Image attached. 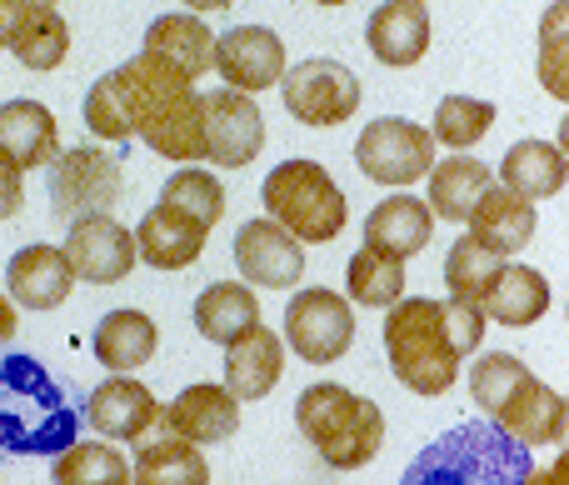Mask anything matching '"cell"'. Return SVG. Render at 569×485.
<instances>
[{"label":"cell","mask_w":569,"mask_h":485,"mask_svg":"<svg viewBox=\"0 0 569 485\" xmlns=\"http://www.w3.org/2000/svg\"><path fill=\"white\" fill-rule=\"evenodd\" d=\"M86 396L36 356H0V456H60L76 446Z\"/></svg>","instance_id":"6da1fadb"},{"label":"cell","mask_w":569,"mask_h":485,"mask_svg":"<svg viewBox=\"0 0 569 485\" xmlns=\"http://www.w3.org/2000/svg\"><path fill=\"white\" fill-rule=\"evenodd\" d=\"M535 451L495 420H460L405 466L400 485H530Z\"/></svg>","instance_id":"7a4b0ae2"},{"label":"cell","mask_w":569,"mask_h":485,"mask_svg":"<svg viewBox=\"0 0 569 485\" xmlns=\"http://www.w3.org/2000/svg\"><path fill=\"white\" fill-rule=\"evenodd\" d=\"M470 396L485 410V420H495L500 430H510L520 446H560L565 436V396L550 390L540 376L520 366V356L510 350H490L470 366Z\"/></svg>","instance_id":"3957f363"},{"label":"cell","mask_w":569,"mask_h":485,"mask_svg":"<svg viewBox=\"0 0 569 485\" xmlns=\"http://www.w3.org/2000/svg\"><path fill=\"white\" fill-rule=\"evenodd\" d=\"M295 426L315 446V456L330 471H360L380 456L385 446V416L375 400L355 396V390L335 386V380H315L295 400Z\"/></svg>","instance_id":"277c9868"},{"label":"cell","mask_w":569,"mask_h":485,"mask_svg":"<svg viewBox=\"0 0 569 485\" xmlns=\"http://www.w3.org/2000/svg\"><path fill=\"white\" fill-rule=\"evenodd\" d=\"M385 356L405 390L415 396H445L460 376V350L445 330V300L410 296L385 316Z\"/></svg>","instance_id":"5b68a950"},{"label":"cell","mask_w":569,"mask_h":485,"mask_svg":"<svg viewBox=\"0 0 569 485\" xmlns=\"http://www.w3.org/2000/svg\"><path fill=\"white\" fill-rule=\"evenodd\" d=\"M270 220L290 230L300 246H330L345 230V190L330 180L320 160H284L260 186Z\"/></svg>","instance_id":"8992f818"},{"label":"cell","mask_w":569,"mask_h":485,"mask_svg":"<svg viewBox=\"0 0 569 485\" xmlns=\"http://www.w3.org/2000/svg\"><path fill=\"white\" fill-rule=\"evenodd\" d=\"M355 166L375 186H415L435 170V136L405 116H380L355 140Z\"/></svg>","instance_id":"52a82bcc"},{"label":"cell","mask_w":569,"mask_h":485,"mask_svg":"<svg viewBox=\"0 0 569 485\" xmlns=\"http://www.w3.org/2000/svg\"><path fill=\"white\" fill-rule=\"evenodd\" d=\"M280 96H284L290 120H300L310 130H335L360 110V80H355V70L345 60L315 56L284 70Z\"/></svg>","instance_id":"ba28073f"},{"label":"cell","mask_w":569,"mask_h":485,"mask_svg":"<svg viewBox=\"0 0 569 485\" xmlns=\"http://www.w3.org/2000/svg\"><path fill=\"white\" fill-rule=\"evenodd\" d=\"M284 340L305 366H330L355 346V310L345 296L305 286L284 306Z\"/></svg>","instance_id":"9c48e42d"},{"label":"cell","mask_w":569,"mask_h":485,"mask_svg":"<svg viewBox=\"0 0 569 485\" xmlns=\"http://www.w3.org/2000/svg\"><path fill=\"white\" fill-rule=\"evenodd\" d=\"M120 196V160L96 146L60 150L50 166V206L60 216H106Z\"/></svg>","instance_id":"30bf717a"},{"label":"cell","mask_w":569,"mask_h":485,"mask_svg":"<svg viewBox=\"0 0 569 485\" xmlns=\"http://www.w3.org/2000/svg\"><path fill=\"white\" fill-rule=\"evenodd\" d=\"M266 150V116L246 90H210L206 96V160L240 170Z\"/></svg>","instance_id":"8fae6325"},{"label":"cell","mask_w":569,"mask_h":485,"mask_svg":"<svg viewBox=\"0 0 569 485\" xmlns=\"http://www.w3.org/2000/svg\"><path fill=\"white\" fill-rule=\"evenodd\" d=\"M66 260L76 266L80 280L90 286H116L136 270L140 250H136V236H130L120 220L110 216H80L66 236Z\"/></svg>","instance_id":"7c38bea8"},{"label":"cell","mask_w":569,"mask_h":485,"mask_svg":"<svg viewBox=\"0 0 569 485\" xmlns=\"http://www.w3.org/2000/svg\"><path fill=\"white\" fill-rule=\"evenodd\" d=\"M236 266L246 276V286L266 290H290L305 276V246L276 220H246L236 230Z\"/></svg>","instance_id":"4fadbf2b"},{"label":"cell","mask_w":569,"mask_h":485,"mask_svg":"<svg viewBox=\"0 0 569 485\" xmlns=\"http://www.w3.org/2000/svg\"><path fill=\"white\" fill-rule=\"evenodd\" d=\"M216 70L226 76L230 90L260 96L284 80V46L270 26H230L216 40Z\"/></svg>","instance_id":"5bb4252c"},{"label":"cell","mask_w":569,"mask_h":485,"mask_svg":"<svg viewBox=\"0 0 569 485\" xmlns=\"http://www.w3.org/2000/svg\"><path fill=\"white\" fill-rule=\"evenodd\" d=\"M166 406L136 376H110L86 396V420L106 441H146L160 426Z\"/></svg>","instance_id":"9a60e30c"},{"label":"cell","mask_w":569,"mask_h":485,"mask_svg":"<svg viewBox=\"0 0 569 485\" xmlns=\"http://www.w3.org/2000/svg\"><path fill=\"white\" fill-rule=\"evenodd\" d=\"M160 430L190 446H220L240 430V400L226 386H186L160 416Z\"/></svg>","instance_id":"2e32d148"},{"label":"cell","mask_w":569,"mask_h":485,"mask_svg":"<svg viewBox=\"0 0 569 485\" xmlns=\"http://www.w3.org/2000/svg\"><path fill=\"white\" fill-rule=\"evenodd\" d=\"M365 46H370V56L380 66L410 70L430 50V10H425V0H385V6H375L370 26H365Z\"/></svg>","instance_id":"e0dca14e"},{"label":"cell","mask_w":569,"mask_h":485,"mask_svg":"<svg viewBox=\"0 0 569 485\" xmlns=\"http://www.w3.org/2000/svg\"><path fill=\"white\" fill-rule=\"evenodd\" d=\"M6 286H10V300H16V306L56 310V306H66L70 286H76V266L66 260L60 246H26L10 256Z\"/></svg>","instance_id":"ac0fdd59"},{"label":"cell","mask_w":569,"mask_h":485,"mask_svg":"<svg viewBox=\"0 0 569 485\" xmlns=\"http://www.w3.org/2000/svg\"><path fill=\"white\" fill-rule=\"evenodd\" d=\"M60 156V126L40 100H6L0 106V160L16 170L56 166Z\"/></svg>","instance_id":"d6986e66"},{"label":"cell","mask_w":569,"mask_h":485,"mask_svg":"<svg viewBox=\"0 0 569 485\" xmlns=\"http://www.w3.org/2000/svg\"><path fill=\"white\" fill-rule=\"evenodd\" d=\"M430 230H435V210L430 200H415V196H385L380 206L370 210L365 220V246L370 250H385L395 260H410L430 246Z\"/></svg>","instance_id":"ffe728a7"},{"label":"cell","mask_w":569,"mask_h":485,"mask_svg":"<svg viewBox=\"0 0 569 485\" xmlns=\"http://www.w3.org/2000/svg\"><path fill=\"white\" fill-rule=\"evenodd\" d=\"M465 226H470V236L480 240V246L500 250V256H515V250L530 246L540 216H535V200L515 196L510 186H500V180H495V186L480 196V206L470 210V220H465Z\"/></svg>","instance_id":"44dd1931"},{"label":"cell","mask_w":569,"mask_h":485,"mask_svg":"<svg viewBox=\"0 0 569 485\" xmlns=\"http://www.w3.org/2000/svg\"><path fill=\"white\" fill-rule=\"evenodd\" d=\"M206 236H210V230L196 226V220H186L180 210L156 206V210H146V216H140L136 250H140V260H146V266H156V270H186V266H196V260H200Z\"/></svg>","instance_id":"7402d4cb"},{"label":"cell","mask_w":569,"mask_h":485,"mask_svg":"<svg viewBox=\"0 0 569 485\" xmlns=\"http://www.w3.org/2000/svg\"><path fill=\"white\" fill-rule=\"evenodd\" d=\"M280 370H284V340L276 330L256 326L236 346H226V390L236 400H266L276 390Z\"/></svg>","instance_id":"603a6c76"},{"label":"cell","mask_w":569,"mask_h":485,"mask_svg":"<svg viewBox=\"0 0 569 485\" xmlns=\"http://www.w3.org/2000/svg\"><path fill=\"white\" fill-rule=\"evenodd\" d=\"M156 346H160V330L146 310H110V316H100L96 336H90L96 360L106 370H116V376H136L140 366H150Z\"/></svg>","instance_id":"cb8c5ba5"},{"label":"cell","mask_w":569,"mask_h":485,"mask_svg":"<svg viewBox=\"0 0 569 485\" xmlns=\"http://www.w3.org/2000/svg\"><path fill=\"white\" fill-rule=\"evenodd\" d=\"M140 140H146L156 156L180 160V166H186V160H206V96L186 90V96L166 100V106L146 120Z\"/></svg>","instance_id":"d4e9b609"},{"label":"cell","mask_w":569,"mask_h":485,"mask_svg":"<svg viewBox=\"0 0 569 485\" xmlns=\"http://www.w3.org/2000/svg\"><path fill=\"white\" fill-rule=\"evenodd\" d=\"M216 40L220 36H210V26L196 16V10H176V16H156V20H150L146 46H140V50L170 60L176 70H186V76L196 80V76H206V70L216 66Z\"/></svg>","instance_id":"484cf974"},{"label":"cell","mask_w":569,"mask_h":485,"mask_svg":"<svg viewBox=\"0 0 569 485\" xmlns=\"http://www.w3.org/2000/svg\"><path fill=\"white\" fill-rule=\"evenodd\" d=\"M256 326H260V300L250 286H240V280H216V286L200 290L196 330L210 346H236V340L250 336Z\"/></svg>","instance_id":"4316f807"},{"label":"cell","mask_w":569,"mask_h":485,"mask_svg":"<svg viewBox=\"0 0 569 485\" xmlns=\"http://www.w3.org/2000/svg\"><path fill=\"white\" fill-rule=\"evenodd\" d=\"M565 176H569V160L550 140H515L500 160V186H510L515 196H525V200L560 196Z\"/></svg>","instance_id":"83f0119b"},{"label":"cell","mask_w":569,"mask_h":485,"mask_svg":"<svg viewBox=\"0 0 569 485\" xmlns=\"http://www.w3.org/2000/svg\"><path fill=\"white\" fill-rule=\"evenodd\" d=\"M485 316L495 320V326H510V330H525L535 326V320L550 310V280L540 276V270L530 266H510L505 260V270L495 276V286L485 290Z\"/></svg>","instance_id":"f1b7e54d"},{"label":"cell","mask_w":569,"mask_h":485,"mask_svg":"<svg viewBox=\"0 0 569 485\" xmlns=\"http://www.w3.org/2000/svg\"><path fill=\"white\" fill-rule=\"evenodd\" d=\"M495 186L490 166L475 156H450V160H435L430 170V210L440 220H470V210L480 206V196Z\"/></svg>","instance_id":"f546056e"},{"label":"cell","mask_w":569,"mask_h":485,"mask_svg":"<svg viewBox=\"0 0 569 485\" xmlns=\"http://www.w3.org/2000/svg\"><path fill=\"white\" fill-rule=\"evenodd\" d=\"M130 476L136 485H210V461L200 456V446L166 430L156 441H140Z\"/></svg>","instance_id":"4dcf8cb0"},{"label":"cell","mask_w":569,"mask_h":485,"mask_svg":"<svg viewBox=\"0 0 569 485\" xmlns=\"http://www.w3.org/2000/svg\"><path fill=\"white\" fill-rule=\"evenodd\" d=\"M345 290H350L355 306H370V310L400 306L405 300V260L360 246L350 256V266H345Z\"/></svg>","instance_id":"1f68e13d"},{"label":"cell","mask_w":569,"mask_h":485,"mask_svg":"<svg viewBox=\"0 0 569 485\" xmlns=\"http://www.w3.org/2000/svg\"><path fill=\"white\" fill-rule=\"evenodd\" d=\"M56 485H136L130 476V461L116 446H100V441H76L56 456L50 466Z\"/></svg>","instance_id":"d6a6232c"},{"label":"cell","mask_w":569,"mask_h":485,"mask_svg":"<svg viewBox=\"0 0 569 485\" xmlns=\"http://www.w3.org/2000/svg\"><path fill=\"white\" fill-rule=\"evenodd\" d=\"M505 270V256L490 246H480L475 236H460L445 256V286L455 300H485V290L495 286V276Z\"/></svg>","instance_id":"836d02e7"},{"label":"cell","mask_w":569,"mask_h":485,"mask_svg":"<svg viewBox=\"0 0 569 485\" xmlns=\"http://www.w3.org/2000/svg\"><path fill=\"white\" fill-rule=\"evenodd\" d=\"M160 206L180 210L186 220H196V226L210 230L220 216H226V186H220L210 170L186 166V170H176V176L166 180V190H160Z\"/></svg>","instance_id":"e575fe53"},{"label":"cell","mask_w":569,"mask_h":485,"mask_svg":"<svg viewBox=\"0 0 569 485\" xmlns=\"http://www.w3.org/2000/svg\"><path fill=\"white\" fill-rule=\"evenodd\" d=\"M535 70H540V86L569 106V0H550V10L540 16V56H535Z\"/></svg>","instance_id":"d590c367"},{"label":"cell","mask_w":569,"mask_h":485,"mask_svg":"<svg viewBox=\"0 0 569 485\" xmlns=\"http://www.w3.org/2000/svg\"><path fill=\"white\" fill-rule=\"evenodd\" d=\"M495 126V106L475 96H445L435 106V146L445 150H470L475 140H485V130Z\"/></svg>","instance_id":"8d00e7d4"},{"label":"cell","mask_w":569,"mask_h":485,"mask_svg":"<svg viewBox=\"0 0 569 485\" xmlns=\"http://www.w3.org/2000/svg\"><path fill=\"white\" fill-rule=\"evenodd\" d=\"M86 130H90V136H100V140L140 136L136 116H130V96H126V86H120L116 70H106V76L90 86V96H86Z\"/></svg>","instance_id":"74e56055"},{"label":"cell","mask_w":569,"mask_h":485,"mask_svg":"<svg viewBox=\"0 0 569 485\" xmlns=\"http://www.w3.org/2000/svg\"><path fill=\"white\" fill-rule=\"evenodd\" d=\"M10 56H16L26 70H56L60 60L70 56V26L60 20V10H46V16L30 20V26L16 36Z\"/></svg>","instance_id":"f35d334b"},{"label":"cell","mask_w":569,"mask_h":485,"mask_svg":"<svg viewBox=\"0 0 569 485\" xmlns=\"http://www.w3.org/2000/svg\"><path fill=\"white\" fill-rule=\"evenodd\" d=\"M445 330H450V346L465 356H475L485 340V306L480 300H445Z\"/></svg>","instance_id":"ab89813d"},{"label":"cell","mask_w":569,"mask_h":485,"mask_svg":"<svg viewBox=\"0 0 569 485\" xmlns=\"http://www.w3.org/2000/svg\"><path fill=\"white\" fill-rule=\"evenodd\" d=\"M36 16H46L36 0H0V50L16 46V36H20V30H26Z\"/></svg>","instance_id":"60d3db41"},{"label":"cell","mask_w":569,"mask_h":485,"mask_svg":"<svg viewBox=\"0 0 569 485\" xmlns=\"http://www.w3.org/2000/svg\"><path fill=\"white\" fill-rule=\"evenodd\" d=\"M20 206H26V170L0 160V226H6L10 216H20Z\"/></svg>","instance_id":"b9f144b4"},{"label":"cell","mask_w":569,"mask_h":485,"mask_svg":"<svg viewBox=\"0 0 569 485\" xmlns=\"http://www.w3.org/2000/svg\"><path fill=\"white\" fill-rule=\"evenodd\" d=\"M530 485H569V446H565L545 471H535V481H530Z\"/></svg>","instance_id":"7bdbcfd3"},{"label":"cell","mask_w":569,"mask_h":485,"mask_svg":"<svg viewBox=\"0 0 569 485\" xmlns=\"http://www.w3.org/2000/svg\"><path fill=\"white\" fill-rule=\"evenodd\" d=\"M10 336H16V306H10V296H0V350L10 346Z\"/></svg>","instance_id":"ee69618b"},{"label":"cell","mask_w":569,"mask_h":485,"mask_svg":"<svg viewBox=\"0 0 569 485\" xmlns=\"http://www.w3.org/2000/svg\"><path fill=\"white\" fill-rule=\"evenodd\" d=\"M180 6H190L196 16H210V10H230L236 0H180Z\"/></svg>","instance_id":"f6af8a7d"},{"label":"cell","mask_w":569,"mask_h":485,"mask_svg":"<svg viewBox=\"0 0 569 485\" xmlns=\"http://www.w3.org/2000/svg\"><path fill=\"white\" fill-rule=\"evenodd\" d=\"M555 146H560V150H565V160H569V116L560 120V140H555Z\"/></svg>","instance_id":"bcb514c9"},{"label":"cell","mask_w":569,"mask_h":485,"mask_svg":"<svg viewBox=\"0 0 569 485\" xmlns=\"http://www.w3.org/2000/svg\"><path fill=\"white\" fill-rule=\"evenodd\" d=\"M560 446H569V396H565V436H560Z\"/></svg>","instance_id":"7dc6e473"},{"label":"cell","mask_w":569,"mask_h":485,"mask_svg":"<svg viewBox=\"0 0 569 485\" xmlns=\"http://www.w3.org/2000/svg\"><path fill=\"white\" fill-rule=\"evenodd\" d=\"M315 6H350V0H315Z\"/></svg>","instance_id":"c3c4849f"},{"label":"cell","mask_w":569,"mask_h":485,"mask_svg":"<svg viewBox=\"0 0 569 485\" xmlns=\"http://www.w3.org/2000/svg\"><path fill=\"white\" fill-rule=\"evenodd\" d=\"M36 6H40V10H56V0H36Z\"/></svg>","instance_id":"681fc988"}]
</instances>
